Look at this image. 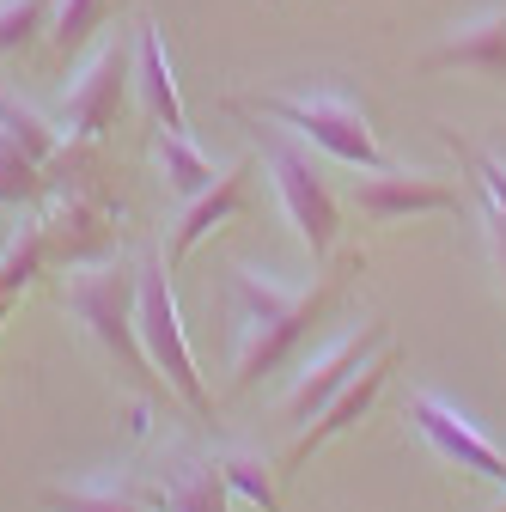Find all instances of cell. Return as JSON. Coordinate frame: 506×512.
<instances>
[{
    "label": "cell",
    "mask_w": 506,
    "mask_h": 512,
    "mask_svg": "<svg viewBox=\"0 0 506 512\" xmlns=\"http://www.w3.org/2000/svg\"><path fill=\"white\" fill-rule=\"evenodd\" d=\"M238 305V354H232V391H257L269 372H281L299 342L342 305V269L311 275L305 287H281L257 269H232Z\"/></svg>",
    "instance_id": "6da1fadb"
},
{
    "label": "cell",
    "mask_w": 506,
    "mask_h": 512,
    "mask_svg": "<svg viewBox=\"0 0 506 512\" xmlns=\"http://www.w3.org/2000/svg\"><path fill=\"white\" fill-rule=\"evenodd\" d=\"M135 293H141V263L135 256H98V263H74L68 281H61V305L86 330V342L116 366V378L129 384L135 397L153 403H177L171 384L153 372L147 348H141V324H135Z\"/></svg>",
    "instance_id": "7a4b0ae2"
},
{
    "label": "cell",
    "mask_w": 506,
    "mask_h": 512,
    "mask_svg": "<svg viewBox=\"0 0 506 512\" xmlns=\"http://www.w3.org/2000/svg\"><path fill=\"white\" fill-rule=\"evenodd\" d=\"M232 110H257L275 128L311 141L318 153H330V159H342L354 171L391 165L385 147H378V135H372V122H366V110L348 92H257V98H238Z\"/></svg>",
    "instance_id": "3957f363"
},
{
    "label": "cell",
    "mask_w": 506,
    "mask_h": 512,
    "mask_svg": "<svg viewBox=\"0 0 506 512\" xmlns=\"http://www.w3.org/2000/svg\"><path fill=\"white\" fill-rule=\"evenodd\" d=\"M135 324H141V348L153 360V372L171 384V397L196 415V421H214V397L196 372V354H189V336H183V311H177V293H171V269L165 256H141V293H135Z\"/></svg>",
    "instance_id": "277c9868"
},
{
    "label": "cell",
    "mask_w": 506,
    "mask_h": 512,
    "mask_svg": "<svg viewBox=\"0 0 506 512\" xmlns=\"http://www.w3.org/2000/svg\"><path fill=\"white\" fill-rule=\"evenodd\" d=\"M263 165H269V177H275V196H281L287 226H293L299 244L311 250V263H330L336 232H342V208H336V196H330L324 171L287 141V128H269V135H263Z\"/></svg>",
    "instance_id": "5b68a950"
},
{
    "label": "cell",
    "mask_w": 506,
    "mask_h": 512,
    "mask_svg": "<svg viewBox=\"0 0 506 512\" xmlns=\"http://www.w3.org/2000/svg\"><path fill=\"white\" fill-rule=\"evenodd\" d=\"M129 86H135V49L122 43V37H110V43L92 49V61L80 68V80L68 86V98H61L55 122L68 128L74 141H98V135H110V128H116Z\"/></svg>",
    "instance_id": "8992f818"
},
{
    "label": "cell",
    "mask_w": 506,
    "mask_h": 512,
    "mask_svg": "<svg viewBox=\"0 0 506 512\" xmlns=\"http://www.w3.org/2000/svg\"><path fill=\"white\" fill-rule=\"evenodd\" d=\"M135 482L153 512H232L220 452H202V445H165L147 470H135Z\"/></svg>",
    "instance_id": "52a82bcc"
},
{
    "label": "cell",
    "mask_w": 506,
    "mask_h": 512,
    "mask_svg": "<svg viewBox=\"0 0 506 512\" xmlns=\"http://www.w3.org/2000/svg\"><path fill=\"white\" fill-rule=\"evenodd\" d=\"M354 208L366 226H397V220H421V214H458L464 196L458 183H446L439 171H397V165H378L354 177Z\"/></svg>",
    "instance_id": "ba28073f"
},
{
    "label": "cell",
    "mask_w": 506,
    "mask_h": 512,
    "mask_svg": "<svg viewBox=\"0 0 506 512\" xmlns=\"http://www.w3.org/2000/svg\"><path fill=\"white\" fill-rule=\"evenodd\" d=\"M385 342H391V324H385V317H372V324L348 330L342 342H330L318 360H311V366L293 378V391L281 397V415L293 421V433H299L311 415H318V409H324V403H330V397H336L342 384H348V378H354V372L378 354V348H385Z\"/></svg>",
    "instance_id": "9c48e42d"
},
{
    "label": "cell",
    "mask_w": 506,
    "mask_h": 512,
    "mask_svg": "<svg viewBox=\"0 0 506 512\" xmlns=\"http://www.w3.org/2000/svg\"><path fill=\"white\" fill-rule=\"evenodd\" d=\"M403 421L433 445L446 464H458V470H470V476H482V482H494V488H506V452L494 439H482L446 397H433V391H415L409 403H403Z\"/></svg>",
    "instance_id": "30bf717a"
},
{
    "label": "cell",
    "mask_w": 506,
    "mask_h": 512,
    "mask_svg": "<svg viewBox=\"0 0 506 512\" xmlns=\"http://www.w3.org/2000/svg\"><path fill=\"white\" fill-rule=\"evenodd\" d=\"M397 360H403V348L397 342H385V348H378L348 384H342V391L318 409V415H311L299 433H293V445H287V470H299V464H311V452H324V445L336 439V433H348L372 403H378V391H385V384H391V372H397Z\"/></svg>",
    "instance_id": "8fae6325"
},
{
    "label": "cell",
    "mask_w": 506,
    "mask_h": 512,
    "mask_svg": "<svg viewBox=\"0 0 506 512\" xmlns=\"http://www.w3.org/2000/svg\"><path fill=\"white\" fill-rule=\"evenodd\" d=\"M37 226H43V244H49V263H68V269L98 263V256H110V244H116L110 208L92 196V189H61Z\"/></svg>",
    "instance_id": "7c38bea8"
},
{
    "label": "cell",
    "mask_w": 506,
    "mask_h": 512,
    "mask_svg": "<svg viewBox=\"0 0 506 512\" xmlns=\"http://www.w3.org/2000/svg\"><path fill=\"white\" fill-rule=\"evenodd\" d=\"M250 165H257V159L226 165V171L214 177V189H202V196H189V202H183L177 232H171V244H165V269H177L202 238H214L226 220H238V214L250 208Z\"/></svg>",
    "instance_id": "4fadbf2b"
},
{
    "label": "cell",
    "mask_w": 506,
    "mask_h": 512,
    "mask_svg": "<svg viewBox=\"0 0 506 512\" xmlns=\"http://www.w3.org/2000/svg\"><path fill=\"white\" fill-rule=\"evenodd\" d=\"M421 68L439 74V68H458V74H482V80H506V7H488L476 19H464L458 31H446Z\"/></svg>",
    "instance_id": "5bb4252c"
},
{
    "label": "cell",
    "mask_w": 506,
    "mask_h": 512,
    "mask_svg": "<svg viewBox=\"0 0 506 512\" xmlns=\"http://www.w3.org/2000/svg\"><path fill=\"white\" fill-rule=\"evenodd\" d=\"M439 141L458 153V165H464V177L476 189V202H482V238H488V256H494V275L506 287V159L488 153V147H476V141H464V135H452V128H439Z\"/></svg>",
    "instance_id": "9a60e30c"
},
{
    "label": "cell",
    "mask_w": 506,
    "mask_h": 512,
    "mask_svg": "<svg viewBox=\"0 0 506 512\" xmlns=\"http://www.w3.org/2000/svg\"><path fill=\"white\" fill-rule=\"evenodd\" d=\"M135 92L153 116V128H189L183 116V98H177V80H171V55H165V31L147 19L135 31Z\"/></svg>",
    "instance_id": "2e32d148"
},
{
    "label": "cell",
    "mask_w": 506,
    "mask_h": 512,
    "mask_svg": "<svg viewBox=\"0 0 506 512\" xmlns=\"http://www.w3.org/2000/svg\"><path fill=\"white\" fill-rule=\"evenodd\" d=\"M0 128H7V135H13V141H19V147H25L43 171H55L61 159L74 165V159H80V147H86V141H74V135H68V128H61L55 116H43V110L19 104L13 92H0Z\"/></svg>",
    "instance_id": "e0dca14e"
},
{
    "label": "cell",
    "mask_w": 506,
    "mask_h": 512,
    "mask_svg": "<svg viewBox=\"0 0 506 512\" xmlns=\"http://www.w3.org/2000/svg\"><path fill=\"white\" fill-rule=\"evenodd\" d=\"M37 500L49 512H153L135 470L129 476H92V482H68V488H37Z\"/></svg>",
    "instance_id": "ac0fdd59"
},
{
    "label": "cell",
    "mask_w": 506,
    "mask_h": 512,
    "mask_svg": "<svg viewBox=\"0 0 506 512\" xmlns=\"http://www.w3.org/2000/svg\"><path fill=\"white\" fill-rule=\"evenodd\" d=\"M153 153H159V171H165V183H171L177 202L202 196V189H214V177H220V165H214L196 141H189V128H159Z\"/></svg>",
    "instance_id": "d6986e66"
},
{
    "label": "cell",
    "mask_w": 506,
    "mask_h": 512,
    "mask_svg": "<svg viewBox=\"0 0 506 512\" xmlns=\"http://www.w3.org/2000/svg\"><path fill=\"white\" fill-rule=\"evenodd\" d=\"M220 452V470H226V488L263 512H281V482H275V464L263 452H244V445H214Z\"/></svg>",
    "instance_id": "ffe728a7"
},
{
    "label": "cell",
    "mask_w": 506,
    "mask_h": 512,
    "mask_svg": "<svg viewBox=\"0 0 506 512\" xmlns=\"http://www.w3.org/2000/svg\"><path fill=\"white\" fill-rule=\"evenodd\" d=\"M122 7V0H55V13H49V49L68 61V55H80L98 31H104V19Z\"/></svg>",
    "instance_id": "44dd1931"
},
{
    "label": "cell",
    "mask_w": 506,
    "mask_h": 512,
    "mask_svg": "<svg viewBox=\"0 0 506 512\" xmlns=\"http://www.w3.org/2000/svg\"><path fill=\"white\" fill-rule=\"evenodd\" d=\"M49 196V171L7 135V128H0V208H31V202H43Z\"/></svg>",
    "instance_id": "7402d4cb"
},
{
    "label": "cell",
    "mask_w": 506,
    "mask_h": 512,
    "mask_svg": "<svg viewBox=\"0 0 506 512\" xmlns=\"http://www.w3.org/2000/svg\"><path fill=\"white\" fill-rule=\"evenodd\" d=\"M55 0H0V55H19L37 37H49Z\"/></svg>",
    "instance_id": "603a6c76"
},
{
    "label": "cell",
    "mask_w": 506,
    "mask_h": 512,
    "mask_svg": "<svg viewBox=\"0 0 506 512\" xmlns=\"http://www.w3.org/2000/svg\"><path fill=\"white\" fill-rule=\"evenodd\" d=\"M13 226H19V220H13V208H0V244L13 238Z\"/></svg>",
    "instance_id": "cb8c5ba5"
},
{
    "label": "cell",
    "mask_w": 506,
    "mask_h": 512,
    "mask_svg": "<svg viewBox=\"0 0 506 512\" xmlns=\"http://www.w3.org/2000/svg\"><path fill=\"white\" fill-rule=\"evenodd\" d=\"M494 512H506V488H500V506H494Z\"/></svg>",
    "instance_id": "d4e9b609"
}]
</instances>
